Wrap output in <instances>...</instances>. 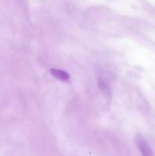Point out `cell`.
<instances>
[{"instance_id": "obj_1", "label": "cell", "mask_w": 155, "mask_h": 156, "mask_svg": "<svg viewBox=\"0 0 155 156\" xmlns=\"http://www.w3.org/2000/svg\"><path fill=\"white\" fill-rule=\"evenodd\" d=\"M137 144L142 156H153L151 148L149 146L148 143L144 139L138 137L137 140Z\"/></svg>"}, {"instance_id": "obj_2", "label": "cell", "mask_w": 155, "mask_h": 156, "mask_svg": "<svg viewBox=\"0 0 155 156\" xmlns=\"http://www.w3.org/2000/svg\"><path fill=\"white\" fill-rule=\"evenodd\" d=\"M50 73L53 76L59 80L62 81V82H68L70 79V76L68 73L61 69H50Z\"/></svg>"}]
</instances>
